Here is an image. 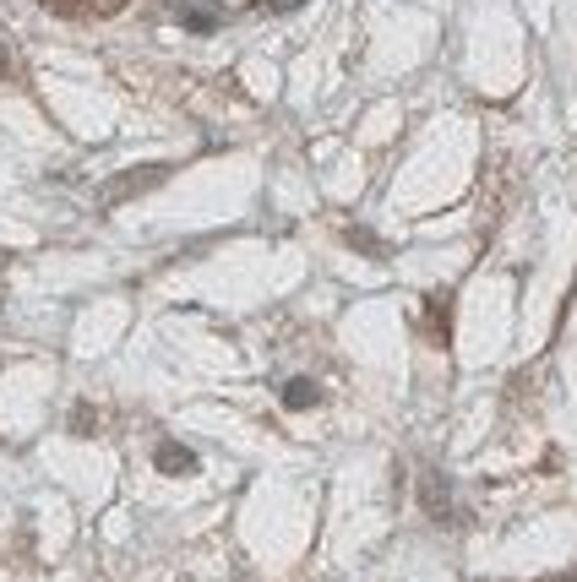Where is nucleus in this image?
Instances as JSON below:
<instances>
[{"label": "nucleus", "instance_id": "1", "mask_svg": "<svg viewBox=\"0 0 577 582\" xmlns=\"http://www.w3.org/2000/svg\"><path fill=\"white\" fill-rule=\"evenodd\" d=\"M174 11H180V22H185L191 33H213V27H218V0H180Z\"/></svg>", "mask_w": 577, "mask_h": 582}, {"label": "nucleus", "instance_id": "2", "mask_svg": "<svg viewBox=\"0 0 577 582\" xmlns=\"http://www.w3.org/2000/svg\"><path fill=\"white\" fill-rule=\"evenodd\" d=\"M158 469H164V474H191L196 458H191V447H180V441H158Z\"/></svg>", "mask_w": 577, "mask_h": 582}, {"label": "nucleus", "instance_id": "3", "mask_svg": "<svg viewBox=\"0 0 577 582\" xmlns=\"http://www.w3.org/2000/svg\"><path fill=\"white\" fill-rule=\"evenodd\" d=\"M284 403H289V409H311V403H316V381H305V376L289 381V387H284Z\"/></svg>", "mask_w": 577, "mask_h": 582}, {"label": "nucleus", "instance_id": "4", "mask_svg": "<svg viewBox=\"0 0 577 582\" xmlns=\"http://www.w3.org/2000/svg\"><path fill=\"white\" fill-rule=\"evenodd\" d=\"M294 5H305V0H273V11H294Z\"/></svg>", "mask_w": 577, "mask_h": 582}]
</instances>
